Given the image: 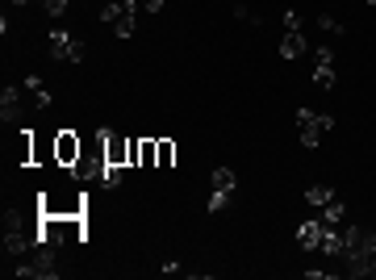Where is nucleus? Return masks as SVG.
Wrapping results in <instances>:
<instances>
[{
    "instance_id": "nucleus-14",
    "label": "nucleus",
    "mask_w": 376,
    "mask_h": 280,
    "mask_svg": "<svg viewBox=\"0 0 376 280\" xmlns=\"http://www.w3.org/2000/svg\"><path fill=\"white\" fill-rule=\"evenodd\" d=\"M322 255H343V230L327 226V239H322Z\"/></svg>"
},
{
    "instance_id": "nucleus-2",
    "label": "nucleus",
    "mask_w": 376,
    "mask_h": 280,
    "mask_svg": "<svg viewBox=\"0 0 376 280\" xmlns=\"http://www.w3.org/2000/svg\"><path fill=\"white\" fill-rule=\"evenodd\" d=\"M46 42H50V59L55 63H84V42L80 38H71V30H63V25H55L46 34Z\"/></svg>"
},
{
    "instance_id": "nucleus-13",
    "label": "nucleus",
    "mask_w": 376,
    "mask_h": 280,
    "mask_svg": "<svg viewBox=\"0 0 376 280\" xmlns=\"http://www.w3.org/2000/svg\"><path fill=\"white\" fill-rule=\"evenodd\" d=\"M305 201H309V209H327L335 201V189L331 184H309L305 189Z\"/></svg>"
},
{
    "instance_id": "nucleus-24",
    "label": "nucleus",
    "mask_w": 376,
    "mask_h": 280,
    "mask_svg": "<svg viewBox=\"0 0 376 280\" xmlns=\"http://www.w3.org/2000/svg\"><path fill=\"white\" fill-rule=\"evenodd\" d=\"M13 5H25V0H13Z\"/></svg>"
},
{
    "instance_id": "nucleus-4",
    "label": "nucleus",
    "mask_w": 376,
    "mask_h": 280,
    "mask_svg": "<svg viewBox=\"0 0 376 280\" xmlns=\"http://www.w3.org/2000/svg\"><path fill=\"white\" fill-rule=\"evenodd\" d=\"M30 247H34V230L21 226L17 213H5V259H9V255L17 259V255H25Z\"/></svg>"
},
{
    "instance_id": "nucleus-18",
    "label": "nucleus",
    "mask_w": 376,
    "mask_h": 280,
    "mask_svg": "<svg viewBox=\"0 0 376 280\" xmlns=\"http://www.w3.org/2000/svg\"><path fill=\"white\" fill-rule=\"evenodd\" d=\"M25 88L34 92V105H42V109H50V92L42 88V80H38V76H30V80H25Z\"/></svg>"
},
{
    "instance_id": "nucleus-5",
    "label": "nucleus",
    "mask_w": 376,
    "mask_h": 280,
    "mask_svg": "<svg viewBox=\"0 0 376 280\" xmlns=\"http://www.w3.org/2000/svg\"><path fill=\"white\" fill-rule=\"evenodd\" d=\"M234 189H239V176L230 172V167H213V193H209V213H222V209L230 205Z\"/></svg>"
},
{
    "instance_id": "nucleus-20",
    "label": "nucleus",
    "mask_w": 376,
    "mask_h": 280,
    "mask_svg": "<svg viewBox=\"0 0 376 280\" xmlns=\"http://www.w3.org/2000/svg\"><path fill=\"white\" fill-rule=\"evenodd\" d=\"M42 9H46L50 17H63V13H67V0H42Z\"/></svg>"
},
{
    "instance_id": "nucleus-1",
    "label": "nucleus",
    "mask_w": 376,
    "mask_h": 280,
    "mask_svg": "<svg viewBox=\"0 0 376 280\" xmlns=\"http://www.w3.org/2000/svg\"><path fill=\"white\" fill-rule=\"evenodd\" d=\"M100 21L109 25L118 38H134V25H138V0H109L100 9Z\"/></svg>"
},
{
    "instance_id": "nucleus-22",
    "label": "nucleus",
    "mask_w": 376,
    "mask_h": 280,
    "mask_svg": "<svg viewBox=\"0 0 376 280\" xmlns=\"http://www.w3.org/2000/svg\"><path fill=\"white\" fill-rule=\"evenodd\" d=\"M285 30H301V17H297V9H289V13H285Z\"/></svg>"
},
{
    "instance_id": "nucleus-19",
    "label": "nucleus",
    "mask_w": 376,
    "mask_h": 280,
    "mask_svg": "<svg viewBox=\"0 0 376 280\" xmlns=\"http://www.w3.org/2000/svg\"><path fill=\"white\" fill-rule=\"evenodd\" d=\"M100 184L118 189V184H122V167H118V163H104V167H100Z\"/></svg>"
},
{
    "instance_id": "nucleus-17",
    "label": "nucleus",
    "mask_w": 376,
    "mask_h": 280,
    "mask_svg": "<svg viewBox=\"0 0 376 280\" xmlns=\"http://www.w3.org/2000/svg\"><path fill=\"white\" fill-rule=\"evenodd\" d=\"M343 213H347V205H343V201H331L327 209H322V222H327V226H339Z\"/></svg>"
},
{
    "instance_id": "nucleus-11",
    "label": "nucleus",
    "mask_w": 376,
    "mask_h": 280,
    "mask_svg": "<svg viewBox=\"0 0 376 280\" xmlns=\"http://www.w3.org/2000/svg\"><path fill=\"white\" fill-rule=\"evenodd\" d=\"M0 118H5V122H21V118H25V105H21V88L5 84V92H0Z\"/></svg>"
},
{
    "instance_id": "nucleus-3",
    "label": "nucleus",
    "mask_w": 376,
    "mask_h": 280,
    "mask_svg": "<svg viewBox=\"0 0 376 280\" xmlns=\"http://www.w3.org/2000/svg\"><path fill=\"white\" fill-rule=\"evenodd\" d=\"M297 126H301V147L313 151V147L322 142V134L335 126V118H331V114H313V109H301V114H297Z\"/></svg>"
},
{
    "instance_id": "nucleus-9",
    "label": "nucleus",
    "mask_w": 376,
    "mask_h": 280,
    "mask_svg": "<svg viewBox=\"0 0 376 280\" xmlns=\"http://www.w3.org/2000/svg\"><path fill=\"white\" fill-rule=\"evenodd\" d=\"M313 84L318 88H335V50L331 46L313 50Z\"/></svg>"
},
{
    "instance_id": "nucleus-12",
    "label": "nucleus",
    "mask_w": 376,
    "mask_h": 280,
    "mask_svg": "<svg viewBox=\"0 0 376 280\" xmlns=\"http://www.w3.org/2000/svg\"><path fill=\"white\" fill-rule=\"evenodd\" d=\"M297 54H305V34L301 30H285V38H280V59H297Z\"/></svg>"
},
{
    "instance_id": "nucleus-7",
    "label": "nucleus",
    "mask_w": 376,
    "mask_h": 280,
    "mask_svg": "<svg viewBox=\"0 0 376 280\" xmlns=\"http://www.w3.org/2000/svg\"><path fill=\"white\" fill-rule=\"evenodd\" d=\"M100 159L126 167V163H130V138H122V134H113V130H100Z\"/></svg>"
},
{
    "instance_id": "nucleus-23",
    "label": "nucleus",
    "mask_w": 376,
    "mask_h": 280,
    "mask_svg": "<svg viewBox=\"0 0 376 280\" xmlns=\"http://www.w3.org/2000/svg\"><path fill=\"white\" fill-rule=\"evenodd\" d=\"M142 9L146 13H159V9H164V0H142Z\"/></svg>"
},
{
    "instance_id": "nucleus-26",
    "label": "nucleus",
    "mask_w": 376,
    "mask_h": 280,
    "mask_svg": "<svg viewBox=\"0 0 376 280\" xmlns=\"http://www.w3.org/2000/svg\"><path fill=\"white\" fill-rule=\"evenodd\" d=\"M104 5H109V0H104Z\"/></svg>"
},
{
    "instance_id": "nucleus-10",
    "label": "nucleus",
    "mask_w": 376,
    "mask_h": 280,
    "mask_svg": "<svg viewBox=\"0 0 376 280\" xmlns=\"http://www.w3.org/2000/svg\"><path fill=\"white\" fill-rule=\"evenodd\" d=\"M322 239H327V222H322V217H309V222H301V226H297V247L322 251Z\"/></svg>"
},
{
    "instance_id": "nucleus-15",
    "label": "nucleus",
    "mask_w": 376,
    "mask_h": 280,
    "mask_svg": "<svg viewBox=\"0 0 376 280\" xmlns=\"http://www.w3.org/2000/svg\"><path fill=\"white\" fill-rule=\"evenodd\" d=\"M155 147H159L155 167H172V163H176V142H172V138H155Z\"/></svg>"
},
{
    "instance_id": "nucleus-8",
    "label": "nucleus",
    "mask_w": 376,
    "mask_h": 280,
    "mask_svg": "<svg viewBox=\"0 0 376 280\" xmlns=\"http://www.w3.org/2000/svg\"><path fill=\"white\" fill-rule=\"evenodd\" d=\"M80 155H84V142H80L71 130H59V134H55V159H59V167H76Z\"/></svg>"
},
{
    "instance_id": "nucleus-6",
    "label": "nucleus",
    "mask_w": 376,
    "mask_h": 280,
    "mask_svg": "<svg viewBox=\"0 0 376 280\" xmlns=\"http://www.w3.org/2000/svg\"><path fill=\"white\" fill-rule=\"evenodd\" d=\"M17 276H42V280H55L63 268H59V259H55V247H38V255L30 259V263H21V268H13Z\"/></svg>"
},
{
    "instance_id": "nucleus-25",
    "label": "nucleus",
    "mask_w": 376,
    "mask_h": 280,
    "mask_svg": "<svg viewBox=\"0 0 376 280\" xmlns=\"http://www.w3.org/2000/svg\"><path fill=\"white\" fill-rule=\"evenodd\" d=\"M372 276H376V263H372Z\"/></svg>"
},
{
    "instance_id": "nucleus-21",
    "label": "nucleus",
    "mask_w": 376,
    "mask_h": 280,
    "mask_svg": "<svg viewBox=\"0 0 376 280\" xmlns=\"http://www.w3.org/2000/svg\"><path fill=\"white\" fill-rule=\"evenodd\" d=\"M318 25L327 30V34H343V25H339V21H335L331 13H318Z\"/></svg>"
},
{
    "instance_id": "nucleus-16",
    "label": "nucleus",
    "mask_w": 376,
    "mask_h": 280,
    "mask_svg": "<svg viewBox=\"0 0 376 280\" xmlns=\"http://www.w3.org/2000/svg\"><path fill=\"white\" fill-rule=\"evenodd\" d=\"M155 159H159L155 138H142V142H138V167H155Z\"/></svg>"
}]
</instances>
